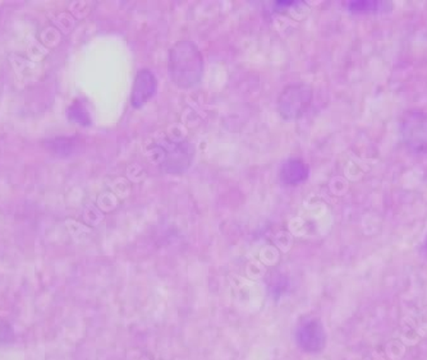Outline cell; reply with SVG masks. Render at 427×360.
Instances as JSON below:
<instances>
[{
    "instance_id": "cell-7",
    "label": "cell",
    "mask_w": 427,
    "mask_h": 360,
    "mask_svg": "<svg viewBox=\"0 0 427 360\" xmlns=\"http://www.w3.org/2000/svg\"><path fill=\"white\" fill-rule=\"evenodd\" d=\"M308 167L301 160L291 159L281 167V179L287 186H297L307 179Z\"/></svg>"
},
{
    "instance_id": "cell-9",
    "label": "cell",
    "mask_w": 427,
    "mask_h": 360,
    "mask_svg": "<svg viewBox=\"0 0 427 360\" xmlns=\"http://www.w3.org/2000/svg\"><path fill=\"white\" fill-rule=\"evenodd\" d=\"M70 118H72V120H75V122H77L78 124L84 125V127H87L91 123L89 112L84 110L82 105H75L70 109Z\"/></svg>"
},
{
    "instance_id": "cell-1",
    "label": "cell",
    "mask_w": 427,
    "mask_h": 360,
    "mask_svg": "<svg viewBox=\"0 0 427 360\" xmlns=\"http://www.w3.org/2000/svg\"><path fill=\"white\" fill-rule=\"evenodd\" d=\"M169 75L179 89L195 87L203 78V58L196 45L191 41H179L169 53Z\"/></svg>"
},
{
    "instance_id": "cell-2",
    "label": "cell",
    "mask_w": 427,
    "mask_h": 360,
    "mask_svg": "<svg viewBox=\"0 0 427 360\" xmlns=\"http://www.w3.org/2000/svg\"><path fill=\"white\" fill-rule=\"evenodd\" d=\"M312 101V89L306 84H289L281 91L278 98V111L281 118L294 120L300 118Z\"/></svg>"
},
{
    "instance_id": "cell-5",
    "label": "cell",
    "mask_w": 427,
    "mask_h": 360,
    "mask_svg": "<svg viewBox=\"0 0 427 360\" xmlns=\"http://www.w3.org/2000/svg\"><path fill=\"white\" fill-rule=\"evenodd\" d=\"M295 339L305 352H321L326 344V333L320 319H310L300 326L295 333Z\"/></svg>"
},
{
    "instance_id": "cell-6",
    "label": "cell",
    "mask_w": 427,
    "mask_h": 360,
    "mask_svg": "<svg viewBox=\"0 0 427 360\" xmlns=\"http://www.w3.org/2000/svg\"><path fill=\"white\" fill-rule=\"evenodd\" d=\"M156 91H158V81L154 73L148 70H140L134 79V90L131 97L132 106L136 109H140L155 96Z\"/></svg>"
},
{
    "instance_id": "cell-4",
    "label": "cell",
    "mask_w": 427,
    "mask_h": 360,
    "mask_svg": "<svg viewBox=\"0 0 427 360\" xmlns=\"http://www.w3.org/2000/svg\"><path fill=\"white\" fill-rule=\"evenodd\" d=\"M161 156V169L169 174H181L186 172L193 159L195 148L189 142L162 143L156 147Z\"/></svg>"
},
{
    "instance_id": "cell-8",
    "label": "cell",
    "mask_w": 427,
    "mask_h": 360,
    "mask_svg": "<svg viewBox=\"0 0 427 360\" xmlns=\"http://www.w3.org/2000/svg\"><path fill=\"white\" fill-rule=\"evenodd\" d=\"M347 8L350 13L353 14H375L392 11L393 6L390 1L358 0V1H350L347 4Z\"/></svg>"
},
{
    "instance_id": "cell-3",
    "label": "cell",
    "mask_w": 427,
    "mask_h": 360,
    "mask_svg": "<svg viewBox=\"0 0 427 360\" xmlns=\"http://www.w3.org/2000/svg\"><path fill=\"white\" fill-rule=\"evenodd\" d=\"M403 143L414 153H427V112L408 111L400 127Z\"/></svg>"
},
{
    "instance_id": "cell-10",
    "label": "cell",
    "mask_w": 427,
    "mask_h": 360,
    "mask_svg": "<svg viewBox=\"0 0 427 360\" xmlns=\"http://www.w3.org/2000/svg\"><path fill=\"white\" fill-rule=\"evenodd\" d=\"M294 3H298V1H294V0H287V1H276L275 3V7L276 8H287L293 6Z\"/></svg>"
}]
</instances>
